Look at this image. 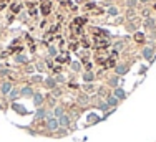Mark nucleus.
<instances>
[{"label":"nucleus","mask_w":156,"mask_h":142,"mask_svg":"<svg viewBox=\"0 0 156 142\" xmlns=\"http://www.w3.org/2000/svg\"><path fill=\"white\" fill-rule=\"evenodd\" d=\"M58 124H60V126H70V118H68V116H62V118H60L58 119Z\"/></svg>","instance_id":"f257e3e1"},{"label":"nucleus","mask_w":156,"mask_h":142,"mask_svg":"<svg viewBox=\"0 0 156 142\" xmlns=\"http://www.w3.org/2000/svg\"><path fill=\"white\" fill-rule=\"evenodd\" d=\"M56 127H58V121H56V119H48V129L55 131Z\"/></svg>","instance_id":"f03ea898"},{"label":"nucleus","mask_w":156,"mask_h":142,"mask_svg":"<svg viewBox=\"0 0 156 142\" xmlns=\"http://www.w3.org/2000/svg\"><path fill=\"white\" fill-rule=\"evenodd\" d=\"M143 55H144V58H148V60H151V56H153V50H151V48H144V51H143Z\"/></svg>","instance_id":"7ed1b4c3"},{"label":"nucleus","mask_w":156,"mask_h":142,"mask_svg":"<svg viewBox=\"0 0 156 142\" xmlns=\"http://www.w3.org/2000/svg\"><path fill=\"white\" fill-rule=\"evenodd\" d=\"M115 98H125V91H123V89H120V88H116V89H115Z\"/></svg>","instance_id":"20e7f679"},{"label":"nucleus","mask_w":156,"mask_h":142,"mask_svg":"<svg viewBox=\"0 0 156 142\" xmlns=\"http://www.w3.org/2000/svg\"><path fill=\"white\" fill-rule=\"evenodd\" d=\"M126 69H128V68H126L125 65H120V66H116V73H118V74H125V73H126Z\"/></svg>","instance_id":"39448f33"},{"label":"nucleus","mask_w":156,"mask_h":142,"mask_svg":"<svg viewBox=\"0 0 156 142\" xmlns=\"http://www.w3.org/2000/svg\"><path fill=\"white\" fill-rule=\"evenodd\" d=\"M116 104H118V98L110 96V98H108V106H116Z\"/></svg>","instance_id":"423d86ee"},{"label":"nucleus","mask_w":156,"mask_h":142,"mask_svg":"<svg viewBox=\"0 0 156 142\" xmlns=\"http://www.w3.org/2000/svg\"><path fill=\"white\" fill-rule=\"evenodd\" d=\"M32 94H33V93H32L30 88H23V89H22V96H27V98H28V96H32Z\"/></svg>","instance_id":"0eeeda50"},{"label":"nucleus","mask_w":156,"mask_h":142,"mask_svg":"<svg viewBox=\"0 0 156 142\" xmlns=\"http://www.w3.org/2000/svg\"><path fill=\"white\" fill-rule=\"evenodd\" d=\"M45 116H47V112H45V109H38V111H37V118L43 119Z\"/></svg>","instance_id":"6e6552de"},{"label":"nucleus","mask_w":156,"mask_h":142,"mask_svg":"<svg viewBox=\"0 0 156 142\" xmlns=\"http://www.w3.org/2000/svg\"><path fill=\"white\" fill-rule=\"evenodd\" d=\"M42 99H43V98H42V94H35L33 96V101H35V104H40V102H42Z\"/></svg>","instance_id":"1a4fd4ad"},{"label":"nucleus","mask_w":156,"mask_h":142,"mask_svg":"<svg viewBox=\"0 0 156 142\" xmlns=\"http://www.w3.org/2000/svg\"><path fill=\"white\" fill-rule=\"evenodd\" d=\"M2 91H3V93H8V91H10V84H8V83L3 84V86H2Z\"/></svg>","instance_id":"9d476101"},{"label":"nucleus","mask_w":156,"mask_h":142,"mask_svg":"<svg viewBox=\"0 0 156 142\" xmlns=\"http://www.w3.org/2000/svg\"><path fill=\"white\" fill-rule=\"evenodd\" d=\"M55 114H56V116H60V118H62V116H63V109H62V108H56Z\"/></svg>","instance_id":"9b49d317"},{"label":"nucleus","mask_w":156,"mask_h":142,"mask_svg":"<svg viewBox=\"0 0 156 142\" xmlns=\"http://www.w3.org/2000/svg\"><path fill=\"white\" fill-rule=\"evenodd\" d=\"M85 79H86V81H91V79H93V74H91V73H86V74H85Z\"/></svg>","instance_id":"f8f14e48"},{"label":"nucleus","mask_w":156,"mask_h":142,"mask_svg":"<svg viewBox=\"0 0 156 142\" xmlns=\"http://www.w3.org/2000/svg\"><path fill=\"white\" fill-rule=\"evenodd\" d=\"M17 96H19V91H15V89H13L12 93H10V98H12V99H15Z\"/></svg>","instance_id":"ddd939ff"},{"label":"nucleus","mask_w":156,"mask_h":142,"mask_svg":"<svg viewBox=\"0 0 156 142\" xmlns=\"http://www.w3.org/2000/svg\"><path fill=\"white\" fill-rule=\"evenodd\" d=\"M17 61H19V63H23V61H27V58H25V56H17Z\"/></svg>","instance_id":"4468645a"},{"label":"nucleus","mask_w":156,"mask_h":142,"mask_svg":"<svg viewBox=\"0 0 156 142\" xmlns=\"http://www.w3.org/2000/svg\"><path fill=\"white\" fill-rule=\"evenodd\" d=\"M47 86L53 88V86H55V81H53V79H48V81H47Z\"/></svg>","instance_id":"2eb2a0df"},{"label":"nucleus","mask_w":156,"mask_h":142,"mask_svg":"<svg viewBox=\"0 0 156 142\" xmlns=\"http://www.w3.org/2000/svg\"><path fill=\"white\" fill-rule=\"evenodd\" d=\"M146 25H148V27H153V25H154V20H148Z\"/></svg>","instance_id":"dca6fc26"},{"label":"nucleus","mask_w":156,"mask_h":142,"mask_svg":"<svg viewBox=\"0 0 156 142\" xmlns=\"http://www.w3.org/2000/svg\"><path fill=\"white\" fill-rule=\"evenodd\" d=\"M141 2H148V0H141Z\"/></svg>","instance_id":"f3484780"}]
</instances>
